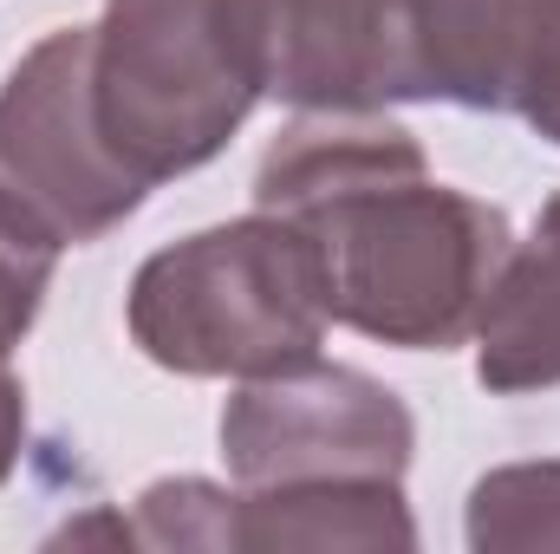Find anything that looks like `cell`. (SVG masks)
<instances>
[{
    "instance_id": "3",
    "label": "cell",
    "mask_w": 560,
    "mask_h": 554,
    "mask_svg": "<svg viewBox=\"0 0 560 554\" xmlns=\"http://www.w3.org/2000/svg\"><path fill=\"white\" fill-rule=\"evenodd\" d=\"M319 268L293 222L255 216L156 255L131 287V333L176 372L275 379L319 359Z\"/></svg>"
},
{
    "instance_id": "5",
    "label": "cell",
    "mask_w": 560,
    "mask_h": 554,
    "mask_svg": "<svg viewBox=\"0 0 560 554\" xmlns=\"http://www.w3.org/2000/svg\"><path fill=\"white\" fill-rule=\"evenodd\" d=\"M92 112V26L52 33L0 92V196L26 209L46 235L85 242L143 203Z\"/></svg>"
},
{
    "instance_id": "1",
    "label": "cell",
    "mask_w": 560,
    "mask_h": 554,
    "mask_svg": "<svg viewBox=\"0 0 560 554\" xmlns=\"http://www.w3.org/2000/svg\"><path fill=\"white\" fill-rule=\"evenodd\" d=\"M255 189L313 249L326 313L392 346L463 339L502 268V216L430 183L418 143L392 125H300L268 150Z\"/></svg>"
},
{
    "instance_id": "2",
    "label": "cell",
    "mask_w": 560,
    "mask_h": 554,
    "mask_svg": "<svg viewBox=\"0 0 560 554\" xmlns=\"http://www.w3.org/2000/svg\"><path fill=\"white\" fill-rule=\"evenodd\" d=\"M535 7L541 0H235V26L261 92L300 105H509Z\"/></svg>"
},
{
    "instance_id": "4",
    "label": "cell",
    "mask_w": 560,
    "mask_h": 554,
    "mask_svg": "<svg viewBox=\"0 0 560 554\" xmlns=\"http://www.w3.org/2000/svg\"><path fill=\"white\" fill-rule=\"evenodd\" d=\"M255 99L235 0H112L105 26H92L98 138L143 183L215 157Z\"/></svg>"
},
{
    "instance_id": "6",
    "label": "cell",
    "mask_w": 560,
    "mask_h": 554,
    "mask_svg": "<svg viewBox=\"0 0 560 554\" xmlns=\"http://www.w3.org/2000/svg\"><path fill=\"white\" fill-rule=\"evenodd\" d=\"M222 443L255 489H332V483H398L411 450L405 405L339 366H293L242 392L222 417Z\"/></svg>"
},
{
    "instance_id": "11",
    "label": "cell",
    "mask_w": 560,
    "mask_h": 554,
    "mask_svg": "<svg viewBox=\"0 0 560 554\" xmlns=\"http://www.w3.org/2000/svg\"><path fill=\"white\" fill-rule=\"evenodd\" d=\"M13 443H20V385H13L7 366H0V476H7V463H13Z\"/></svg>"
},
{
    "instance_id": "9",
    "label": "cell",
    "mask_w": 560,
    "mask_h": 554,
    "mask_svg": "<svg viewBox=\"0 0 560 554\" xmlns=\"http://www.w3.org/2000/svg\"><path fill=\"white\" fill-rule=\"evenodd\" d=\"M52 249H59V235H46L26 209H13L0 196V353L26 333L39 287L52 275Z\"/></svg>"
},
{
    "instance_id": "7",
    "label": "cell",
    "mask_w": 560,
    "mask_h": 554,
    "mask_svg": "<svg viewBox=\"0 0 560 554\" xmlns=\"http://www.w3.org/2000/svg\"><path fill=\"white\" fill-rule=\"evenodd\" d=\"M482 385L528 392L560 379V203H548L535 242L482 293Z\"/></svg>"
},
{
    "instance_id": "8",
    "label": "cell",
    "mask_w": 560,
    "mask_h": 554,
    "mask_svg": "<svg viewBox=\"0 0 560 554\" xmlns=\"http://www.w3.org/2000/svg\"><path fill=\"white\" fill-rule=\"evenodd\" d=\"M476 549L489 542H560V463H541V470H502L476 489V522H469Z\"/></svg>"
},
{
    "instance_id": "10",
    "label": "cell",
    "mask_w": 560,
    "mask_h": 554,
    "mask_svg": "<svg viewBox=\"0 0 560 554\" xmlns=\"http://www.w3.org/2000/svg\"><path fill=\"white\" fill-rule=\"evenodd\" d=\"M509 105L560 143V0H541V7H535V26H528L522 66H515Z\"/></svg>"
}]
</instances>
